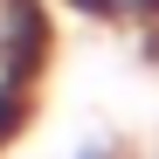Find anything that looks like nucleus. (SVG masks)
<instances>
[{
    "instance_id": "obj_1",
    "label": "nucleus",
    "mask_w": 159,
    "mask_h": 159,
    "mask_svg": "<svg viewBox=\"0 0 159 159\" xmlns=\"http://www.w3.org/2000/svg\"><path fill=\"white\" fill-rule=\"evenodd\" d=\"M48 7H69L76 21H97V28L159 35V0H48Z\"/></svg>"
},
{
    "instance_id": "obj_2",
    "label": "nucleus",
    "mask_w": 159,
    "mask_h": 159,
    "mask_svg": "<svg viewBox=\"0 0 159 159\" xmlns=\"http://www.w3.org/2000/svg\"><path fill=\"white\" fill-rule=\"evenodd\" d=\"M28 125H35V83H14V76H0V152H7Z\"/></svg>"
}]
</instances>
